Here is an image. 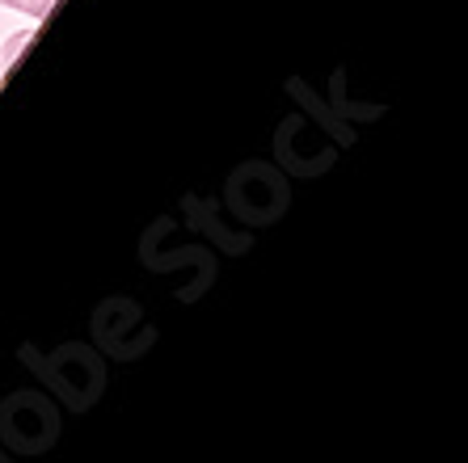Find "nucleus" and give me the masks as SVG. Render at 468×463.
Segmentation results:
<instances>
[{
    "label": "nucleus",
    "instance_id": "f03ea898",
    "mask_svg": "<svg viewBox=\"0 0 468 463\" xmlns=\"http://www.w3.org/2000/svg\"><path fill=\"white\" fill-rule=\"evenodd\" d=\"M34 34L26 30V34H17V38H9V43H5V64H13V59H17V55H22V47L30 43Z\"/></svg>",
    "mask_w": 468,
    "mask_h": 463
},
{
    "label": "nucleus",
    "instance_id": "f257e3e1",
    "mask_svg": "<svg viewBox=\"0 0 468 463\" xmlns=\"http://www.w3.org/2000/svg\"><path fill=\"white\" fill-rule=\"evenodd\" d=\"M5 9H17V13H26V17H47L51 13V5L55 0H0Z\"/></svg>",
    "mask_w": 468,
    "mask_h": 463
}]
</instances>
